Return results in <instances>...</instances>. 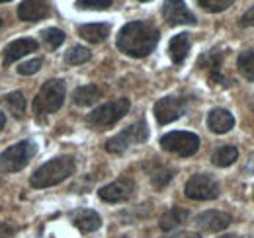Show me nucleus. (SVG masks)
<instances>
[{
	"instance_id": "obj_25",
	"label": "nucleus",
	"mask_w": 254,
	"mask_h": 238,
	"mask_svg": "<svg viewBox=\"0 0 254 238\" xmlns=\"http://www.w3.org/2000/svg\"><path fill=\"white\" fill-rule=\"evenodd\" d=\"M239 158V150L235 149V147H221V149H217L213 152V156H211V162L215 164V166H231L235 160Z\"/></svg>"
},
{
	"instance_id": "obj_5",
	"label": "nucleus",
	"mask_w": 254,
	"mask_h": 238,
	"mask_svg": "<svg viewBox=\"0 0 254 238\" xmlns=\"http://www.w3.org/2000/svg\"><path fill=\"white\" fill-rule=\"evenodd\" d=\"M37 152V145L33 141H20L14 147L2 150L0 152V172L12 174V172H20L22 168L28 166V162L32 160Z\"/></svg>"
},
{
	"instance_id": "obj_18",
	"label": "nucleus",
	"mask_w": 254,
	"mask_h": 238,
	"mask_svg": "<svg viewBox=\"0 0 254 238\" xmlns=\"http://www.w3.org/2000/svg\"><path fill=\"white\" fill-rule=\"evenodd\" d=\"M188 53H190V37H188V33L174 35L170 39V43H168V55H170L172 62L174 64L184 62L186 57H188Z\"/></svg>"
},
{
	"instance_id": "obj_24",
	"label": "nucleus",
	"mask_w": 254,
	"mask_h": 238,
	"mask_svg": "<svg viewBox=\"0 0 254 238\" xmlns=\"http://www.w3.org/2000/svg\"><path fill=\"white\" fill-rule=\"evenodd\" d=\"M237 66H239V72L243 78H247L249 82H254V51H243L239 55L237 60Z\"/></svg>"
},
{
	"instance_id": "obj_12",
	"label": "nucleus",
	"mask_w": 254,
	"mask_h": 238,
	"mask_svg": "<svg viewBox=\"0 0 254 238\" xmlns=\"http://www.w3.org/2000/svg\"><path fill=\"white\" fill-rule=\"evenodd\" d=\"M221 64H223V53L217 49H211L207 53H203L197 59V66L199 68H207L209 70V80L215 84L219 82L223 86H227V78L221 74Z\"/></svg>"
},
{
	"instance_id": "obj_19",
	"label": "nucleus",
	"mask_w": 254,
	"mask_h": 238,
	"mask_svg": "<svg viewBox=\"0 0 254 238\" xmlns=\"http://www.w3.org/2000/svg\"><path fill=\"white\" fill-rule=\"evenodd\" d=\"M78 35L90 43H102L110 35V26L108 24H84V26H78Z\"/></svg>"
},
{
	"instance_id": "obj_4",
	"label": "nucleus",
	"mask_w": 254,
	"mask_h": 238,
	"mask_svg": "<svg viewBox=\"0 0 254 238\" xmlns=\"http://www.w3.org/2000/svg\"><path fill=\"white\" fill-rule=\"evenodd\" d=\"M129 100L127 98H120L116 102H108L100 108H96L92 114H88L86 123L96 129V131H104L108 127H112L114 123H118L122 118H126V114L129 112Z\"/></svg>"
},
{
	"instance_id": "obj_35",
	"label": "nucleus",
	"mask_w": 254,
	"mask_h": 238,
	"mask_svg": "<svg viewBox=\"0 0 254 238\" xmlns=\"http://www.w3.org/2000/svg\"><path fill=\"white\" fill-rule=\"evenodd\" d=\"M223 238H239V237H233V235H229V237H223Z\"/></svg>"
},
{
	"instance_id": "obj_37",
	"label": "nucleus",
	"mask_w": 254,
	"mask_h": 238,
	"mask_svg": "<svg viewBox=\"0 0 254 238\" xmlns=\"http://www.w3.org/2000/svg\"><path fill=\"white\" fill-rule=\"evenodd\" d=\"M253 170H254V156H253Z\"/></svg>"
},
{
	"instance_id": "obj_6",
	"label": "nucleus",
	"mask_w": 254,
	"mask_h": 238,
	"mask_svg": "<svg viewBox=\"0 0 254 238\" xmlns=\"http://www.w3.org/2000/svg\"><path fill=\"white\" fill-rule=\"evenodd\" d=\"M149 139V127L145 121H137L133 125H129L122 133H118L116 137H112L106 143V150L112 154H122L133 145H141Z\"/></svg>"
},
{
	"instance_id": "obj_2",
	"label": "nucleus",
	"mask_w": 254,
	"mask_h": 238,
	"mask_svg": "<svg viewBox=\"0 0 254 238\" xmlns=\"http://www.w3.org/2000/svg\"><path fill=\"white\" fill-rule=\"evenodd\" d=\"M74 158L72 156H59V158H53L49 162H45L41 168H37L30 178L32 187H51V185H57L61 183L63 179H66L68 176L74 174Z\"/></svg>"
},
{
	"instance_id": "obj_30",
	"label": "nucleus",
	"mask_w": 254,
	"mask_h": 238,
	"mask_svg": "<svg viewBox=\"0 0 254 238\" xmlns=\"http://www.w3.org/2000/svg\"><path fill=\"white\" fill-rule=\"evenodd\" d=\"M41 64H43V60L41 59L26 60V62H22V64L18 66V72L24 74V76H30V74H35V72L41 68Z\"/></svg>"
},
{
	"instance_id": "obj_16",
	"label": "nucleus",
	"mask_w": 254,
	"mask_h": 238,
	"mask_svg": "<svg viewBox=\"0 0 254 238\" xmlns=\"http://www.w3.org/2000/svg\"><path fill=\"white\" fill-rule=\"evenodd\" d=\"M18 16L24 22H39L49 16V4L45 0H24L18 8Z\"/></svg>"
},
{
	"instance_id": "obj_17",
	"label": "nucleus",
	"mask_w": 254,
	"mask_h": 238,
	"mask_svg": "<svg viewBox=\"0 0 254 238\" xmlns=\"http://www.w3.org/2000/svg\"><path fill=\"white\" fill-rule=\"evenodd\" d=\"M207 127L217 133V135H223V133H229L233 127H235V118L231 112L223 110V108H215L209 112L207 116Z\"/></svg>"
},
{
	"instance_id": "obj_31",
	"label": "nucleus",
	"mask_w": 254,
	"mask_h": 238,
	"mask_svg": "<svg viewBox=\"0 0 254 238\" xmlns=\"http://www.w3.org/2000/svg\"><path fill=\"white\" fill-rule=\"evenodd\" d=\"M241 26H254V6L243 14V18H241Z\"/></svg>"
},
{
	"instance_id": "obj_27",
	"label": "nucleus",
	"mask_w": 254,
	"mask_h": 238,
	"mask_svg": "<svg viewBox=\"0 0 254 238\" xmlns=\"http://www.w3.org/2000/svg\"><path fill=\"white\" fill-rule=\"evenodd\" d=\"M41 35H43V41L47 43V47H51V49L61 47L64 41V33L61 30H57V28H49V30L43 31Z\"/></svg>"
},
{
	"instance_id": "obj_8",
	"label": "nucleus",
	"mask_w": 254,
	"mask_h": 238,
	"mask_svg": "<svg viewBox=\"0 0 254 238\" xmlns=\"http://www.w3.org/2000/svg\"><path fill=\"white\" fill-rule=\"evenodd\" d=\"M184 191L193 201H209V199H215L219 195V185L207 174H195L188 179Z\"/></svg>"
},
{
	"instance_id": "obj_38",
	"label": "nucleus",
	"mask_w": 254,
	"mask_h": 238,
	"mask_svg": "<svg viewBox=\"0 0 254 238\" xmlns=\"http://www.w3.org/2000/svg\"><path fill=\"white\" fill-rule=\"evenodd\" d=\"M0 2H10V0H0Z\"/></svg>"
},
{
	"instance_id": "obj_21",
	"label": "nucleus",
	"mask_w": 254,
	"mask_h": 238,
	"mask_svg": "<svg viewBox=\"0 0 254 238\" xmlns=\"http://www.w3.org/2000/svg\"><path fill=\"white\" fill-rule=\"evenodd\" d=\"M100 98H102V92H100V88H98V86H94V84L80 86V88L74 90V94H72L74 104H76V106H82V108L92 106V104H96Z\"/></svg>"
},
{
	"instance_id": "obj_23",
	"label": "nucleus",
	"mask_w": 254,
	"mask_h": 238,
	"mask_svg": "<svg viewBox=\"0 0 254 238\" xmlns=\"http://www.w3.org/2000/svg\"><path fill=\"white\" fill-rule=\"evenodd\" d=\"M149 176H151L153 185L160 189V187L168 185V183H170V179L174 178V170H172V168H168V166H164V164L155 162V166H153V168H149Z\"/></svg>"
},
{
	"instance_id": "obj_32",
	"label": "nucleus",
	"mask_w": 254,
	"mask_h": 238,
	"mask_svg": "<svg viewBox=\"0 0 254 238\" xmlns=\"http://www.w3.org/2000/svg\"><path fill=\"white\" fill-rule=\"evenodd\" d=\"M14 237V229L10 225H0V238H12Z\"/></svg>"
},
{
	"instance_id": "obj_28",
	"label": "nucleus",
	"mask_w": 254,
	"mask_h": 238,
	"mask_svg": "<svg viewBox=\"0 0 254 238\" xmlns=\"http://www.w3.org/2000/svg\"><path fill=\"white\" fill-rule=\"evenodd\" d=\"M235 0H197V4L207 12H223L227 10Z\"/></svg>"
},
{
	"instance_id": "obj_13",
	"label": "nucleus",
	"mask_w": 254,
	"mask_h": 238,
	"mask_svg": "<svg viewBox=\"0 0 254 238\" xmlns=\"http://www.w3.org/2000/svg\"><path fill=\"white\" fill-rule=\"evenodd\" d=\"M231 223V217L221 211H205L201 215L195 217V225L197 229H201L203 233H219L225 231Z\"/></svg>"
},
{
	"instance_id": "obj_7",
	"label": "nucleus",
	"mask_w": 254,
	"mask_h": 238,
	"mask_svg": "<svg viewBox=\"0 0 254 238\" xmlns=\"http://www.w3.org/2000/svg\"><path fill=\"white\" fill-rule=\"evenodd\" d=\"M160 147L178 156H191L199 149V137L190 131H172L160 139Z\"/></svg>"
},
{
	"instance_id": "obj_34",
	"label": "nucleus",
	"mask_w": 254,
	"mask_h": 238,
	"mask_svg": "<svg viewBox=\"0 0 254 238\" xmlns=\"http://www.w3.org/2000/svg\"><path fill=\"white\" fill-rule=\"evenodd\" d=\"M4 125H6V116L0 112V131H2V127H4Z\"/></svg>"
},
{
	"instance_id": "obj_15",
	"label": "nucleus",
	"mask_w": 254,
	"mask_h": 238,
	"mask_svg": "<svg viewBox=\"0 0 254 238\" xmlns=\"http://www.w3.org/2000/svg\"><path fill=\"white\" fill-rule=\"evenodd\" d=\"M70 221L80 233H94L102 227L100 215L92 209H76L74 213H70Z\"/></svg>"
},
{
	"instance_id": "obj_14",
	"label": "nucleus",
	"mask_w": 254,
	"mask_h": 238,
	"mask_svg": "<svg viewBox=\"0 0 254 238\" xmlns=\"http://www.w3.org/2000/svg\"><path fill=\"white\" fill-rule=\"evenodd\" d=\"M33 51H37V41L35 39H30V37H24V39H16L12 43H8L4 47V55H2V60L4 64H12L14 60L22 59L26 55H30Z\"/></svg>"
},
{
	"instance_id": "obj_36",
	"label": "nucleus",
	"mask_w": 254,
	"mask_h": 238,
	"mask_svg": "<svg viewBox=\"0 0 254 238\" xmlns=\"http://www.w3.org/2000/svg\"><path fill=\"white\" fill-rule=\"evenodd\" d=\"M2 24H4V22H2V18H0V30H2Z\"/></svg>"
},
{
	"instance_id": "obj_11",
	"label": "nucleus",
	"mask_w": 254,
	"mask_h": 238,
	"mask_svg": "<svg viewBox=\"0 0 254 238\" xmlns=\"http://www.w3.org/2000/svg\"><path fill=\"white\" fill-rule=\"evenodd\" d=\"M162 16L170 26H195V16L188 10L184 0H164Z\"/></svg>"
},
{
	"instance_id": "obj_3",
	"label": "nucleus",
	"mask_w": 254,
	"mask_h": 238,
	"mask_svg": "<svg viewBox=\"0 0 254 238\" xmlns=\"http://www.w3.org/2000/svg\"><path fill=\"white\" fill-rule=\"evenodd\" d=\"M64 94H66V88H64V82L59 80V78H53V80H47L41 90L37 92L35 100H33V114L35 118L41 119L53 112H57L64 102Z\"/></svg>"
},
{
	"instance_id": "obj_29",
	"label": "nucleus",
	"mask_w": 254,
	"mask_h": 238,
	"mask_svg": "<svg viewBox=\"0 0 254 238\" xmlns=\"http://www.w3.org/2000/svg\"><path fill=\"white\" fill-rule=\"evenodd\" d=\"M112 4L114 0H76L80 10H108Z\"/></svg>"
},
{
	"instance_id": "obj_26",
	"label": "nucleus",
	"mask_w": 254,
	"mask_h": 238,
	"mask_svg": "<svg viewBox=\"0 0 254 238\" xmlns=\"http://www.w3.org/2000/svg\"><path fill=\"white\" fill-rule=\"evenodd\" d=\"M64 60H66L68 64H82V62H86V60H90V51H88L86 47H82V45H74V47L64 55Z\"/></svg>"
},
{
	"instance_id": "obj_1",
	"label": "nucleus",
	"mask_w": 254,
	"mask_h": 238,
	"mask_svg": "<svg viewBox=\"0 0 254 238\" xmlns=\"http://www.w3.org/2000/svg\"><path fill=\"white\" fill-rule=\"evenodd\" d=\"M159 43V30L147 22H129L118 33V49L129 57H147Z\"/></svg>"
},
{
	"instance_id": "obj_20",
	"label": "nucleus",
	"mask_w": 254,
	"mask_h": 238,
	"mask_svg": "<svg viewBox=\"0 0 254 238\" xmlns=\"http://www.w3.org/2000/svg\"><path fill=\"white\" fill-rule=\"evenodd\" d=\"M188 219V211L182 207H172L168 209L159 221V227L162 231H174L176 227H180L184 221Z\"/></svg>"
},
{
	"instance_id": "obj_10",
	"label": "nucleus",
	"mask_w": 254,
	"mask_h": 238,
	"mask_svg": "<svg viewBox=\"0 0 254 238\" xmlns=\"http://www.w3.org/2000/svg\"><path fill=\"white\" fill-rule=\"evenodd\" d=\"M186 110V104L182 98L178 96H166V98H160L159 102L155 104V118L160 125H168L172 121H176L178 118H182Z\"/></svg>"
},
{
	"instance_id": "obj_33",
	"label": "nucleus",
	"mask_w": 254,
	"mask_h": 238,
	"mask_svg": "<svg viewBox=\"0 0 254 238\" xmlns=\"http://www.w3.org/2000/svg\"><path fill=\"white\" fill-rule=\"evenodd\" d=\"M166 238H201L197 233H190V231H182V233H176V235H170Z\"/></svg>"
},
{
	"instance_id": "obj_9",
	"label": "nucleus",
	"mask_w": 254,
	"mask_h": 238,
	"mask_svg": "<svg viewBox=\"0 0 254 238\" xmlns=\"http://www.w3.org/2000/svg\"><path fill=\"white\" fill-rule=\"evenodd\" d=\"M135 193V181L129 178H120L108 185H104L98 195L102 201H108V203H122V201H127L131 199Z\"/></svg>"
},
{
	"instance_id": "obj_22",
	"label": "nucleus",
	"mask_w": 254,
	"mask_h": 238,
	"mask_svg": "<svg viewBox=\"0 0 254 238\" xmlns=\"http://www.w3.org/2000/svg\"><path fill=\"white\" fill-rule=\"evenodd\" d=\"M4 108L14 116V118H22L26 112V98L22 92H10L8 96L2 98Z\"/></svg>"
},
{
	"instance_id": "obj_39",
	"label": "nucleus",
	"mask_w": 254,
	"mask_h": 238,
	"mask_svg": "<svg viewBox=\"0 0 254 238\" xmlns=\"http://www.w3.org/2000/svg\"><path fill=\"white\" fill-rule=\"evenodd\" d=\"M141 2H149V0H141Z\"/></svg>"
}]
</instances>
